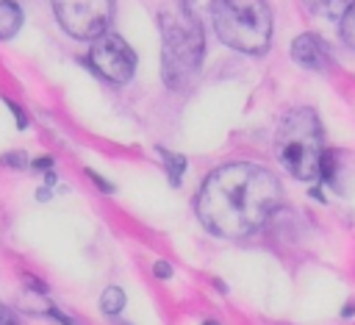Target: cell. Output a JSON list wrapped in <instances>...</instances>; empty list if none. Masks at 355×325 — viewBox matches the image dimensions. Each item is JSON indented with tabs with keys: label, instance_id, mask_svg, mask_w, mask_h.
<instances>
[{
	"label": "cell",
	"instance_id": "1",
	"mask_svg": "<svg viewBox=\"0 0 355 325\" xmlns=\"http://www.w3.org/2000/svg\"><path fill=\"white\" fill-rule=\"evenodd\" d=\"M275 172L258 164H225L208 175L197 197L200 222L227 239L252 233L280 203Z\"/></svg>",
	"mask_w": 355,
	"mask_h": 325
},
{
	"label": "cell",
	"instance_id": "2",
	"mask_svg": "<svg viewBox=\"0 0 355 325\" xmlns=\"http://www.w3.org/2000/svg\"><path fill=\"white\" fill-rule=\"evenodd\" d=\"M275 156L286 172L300 181H316L324 156L322 122L311 108H294L283 117L275 136Z\"/></svg>",
	"mask_w": 355,
	"mask_h": 325
},
{
	"label": "cell",
	"instance_id": "3",
	"mask_svg": "<svg viewBox=\"0 0 355 325\" xmlns=\"http://www.w3.org/2000/svg\"><path fill=\"white\" fill-rule=\"evenodd\" d=\"M202 61V28L191 8L161 14V67L169 89H183Z\"/></svg>",
	"mask_w": 355,
	"mask_h": 325
},
{
	"label": "cell",
	"instance_id": "4",
	"mask_svg": "<svg viewBox=\"0 0 355 325\" xmlns=\"http://www.w3.org/2000/svg\"><path fill=\"white\" fill-rule=\"evenodd\" d=\"M216 36L239 53H263L272 36V11L266 0H211Z\"/></svg>",
	"mask_w": 355,
	"mask_h": 325
},
{
	"label": "cell",
	"instance_id": "5",
	"mask_svg": "<svg viewBox=\"0 0 355 325\" xmlns=\"http://www.w3.org/2000/svg\"><path fill=\"white\" fill-rule=\"evenodd\" d=\"M53 11L69 36L97 39L111 22L114 0H53Z\"/></svg>",
	"mask_w": 355,
	"mask_h": 325
},
{
	"label": "cell",
	"instance_id": "6",
	"mask_svg": "<svg viewBox=\"0 0 355 325\" xmlns=\"http://www.w3.org/2000/svg\"><path fill=\"white\" fill-rule=\"evenodd\" d=\"M89 61L111 83H128L136 69V53L116 33H100L89 50Z\"/></svg>",
	"mask_w": 355,
	"mask_h": 325
},
{
	"label": "cell",
	"instance_id": "7",
	"mask_svg": "<svg viewBox=\"0 0 355 325\" xmlns=\"http://www.w3.org/2000/svg\"><path fill=\"white\" fill-rule=\"evenodd\" d=\"M291 58H294L297 64L308 67V69H316V72H324V69L333 67L324 42H322L319 36H313V33H302V36L294 39V44H291Z\"/></svg>",
	"mask_w": 355,
	"mask_h": 325
},
{
	"label": "cell",
	"instance_id": "8",
	"mask_svg": "<svg viewBox=\"0 0 355 325\" xmlns=\"http://www.w3.org/2000/svg\"><path fill=\"white\" fill-rule=\"evenodd\" d=\"M22 25V8L14 0H0V39H11Z\"/></svg>",
	"mask_w": 355,
	"mask_h": 325
},
{
	"label": "cell",
	"instance_id": "9",
	"mask_svg": "<svg viewBox=\"0 0 355 325\" xmlns=\"http://www.w3.org/2000/svg\"><path fill=\"white\" fill-rule=\"evenodd\" d=\"M308 11L319 14V17H327V19H341V14L347 11V6L352 0H302Z\"/></svg>",
	"mask_w": 355,
	"mask_h": 325
},
{
	"label": "cell",
	"instance_id": "10",
	"mask_svg": "<svg viewBox=\"0 0 355 325\" xmlns=\"http://www.w3.org/2000/svg\"><path fill=\"white\" fill-rule=\"evenodd\" d=\"M100 308H103L105 314L116 317V314L125 308V292H122L119 286H108V289L103 292V297H100Z\"/></svg>",
	"mask_w": 355,
	"mask_h": 325
},
{
	"label": "cell",
	"instance_id": "11",
	"mask_svg": "<svg viewBox=\"0 0 355 325\" xmlns=\"http://www.w3.org/2000/svg\"><path fill=\"white\" fill-rule=\"evenodd\" d=\"M161 153H164L166 175H169V181L178 186V183H180V175H183V169H186V158H183L180 153H166V150H161Z\"/></svg>",
	"mask_w": 355,
	"mask_h": 325
},
{
	"label": "cell",
	"instance_id": "12",
	"mask_svg": "<svg viewBox=\"0 0 355 325\" xmlns=\"http://www.w3.org/2000/svg\"><path fill=\"white\" fill-rule=\"evenodd\" d=\"M341 39L355 47V0L347 6V11L341 14Z\"/></svg>",
	"mask_w": 355,
	"mask_h": 325
},
{
	"label": "cell",
	"instance_id": "13",
	"mask_svg": "<svg viewBox=\"0 0 355 325\" xmlns=\"http://www.w3.org/2000/svg\"><path fill=\"white\" fill-rule=\"evenodd\" d=\"M0 325H22V319H19V314H14L8 306L0 303Z\"/></svg>",
	"mask_w": 355,
	"mask_h": 325
},
{
	"label": "cell",
	"instance_id": "14",
	"mask_svg": "<svg viewBox=\"0 0 355 325\" xmlns=\"http://www.w3.org/2000/svg\"><path fill=\"white\" fill-rule=\"evenodd\" d=\"M3 161L6 164H14V167H25V153H8Z\"/></svg>",
	"mask_w": 355,
	"mask_h": 325
},
{
	"label": "cell",
	"instance_id": "15",
	"mask_svg": "<svg viewBox=\"0 0 355 325\" xmlns=\"http://www.w3.org/2000/svg\"><path fill=\"white\" fill-rule=\"evenodd\" d=\"M89 178H92V181H94V183H97V186H100L103 192H114V186H111L108 181H103V178H100L97 172H92V169H89Z\"/></svg>",
	"mask_w": 355,
	"mask_h": 325
},
{
	"label": "cell",
	"instance_id": "16",
	"mask_svg": "<svg viewBox=\"0 0 355 325\" xmlns=\"http://www.w3.org/2000/svg\"><path fill=\"white\" fill-rule=\"evenodd\" d=\"M155 275H158V278H169V275H172V267L164 264V261H158V264H155Z\"/></svg>",
	"mask_w": 355,
	"mask_h": 325
},
{
	"label": "cell",
	"instance_id": "17",
	"mask_svg": "<svg viewBox=\"0 0 355 325\" xmlns=\"http://www.w3.org/2000/svg\"><path fill=\"white\" fill-rule=\"evenodd\" d=\"M50 317H53V319H58V322H61V325H75V322H72V319H69V317H64V314H61V311H58V308H50Z\"/></svg>",
	"mask_w": 355,
	"mask_h": 325
},
{
	"label": "cell",
	"instance_id": "18",
	"mask_svg": "<svg viewBox=\"0 0 355 325\" xmlns=\"http://www.w3.org/2000/svg\"><path fill=\"white\" fill-rule=\"evenodd\" d=\"M25 281H28V283H31V286H33V292H47V289H44V283H42V281H33V278H31V275H25Z\"/></svg>",
	"mask_w": 355,
	"mask_h": 325
},
{
	"label": "cell",
	"instance_id": "19",
	"mask_svg": "<svg viewBox=\"0 0 355 325\" xmlns=\"http://www.w3.org/2000/svg\"><path fill=\"white\" fill-rule=\"evenodd\" d=\"M50 164H53L50 158H36V161H33V167H36V169H47Z\"/></svg>",
	"mask_w": 355,
	"mask_h": 325
},
{
	"label": "cell",
	"instance_id": "20",
	"mask_svg": "<svg viewBox=\"0 0 355 325\" xmlns=\"http://www.w3.org/2000/svg\"><path fill=\"white\" fill-rule=\"evenodd\" d=\"M205 325H216V322H205Z\"/></svg>",
	"mask_w": 355,
	"mask_h": 325
}]
</instances>
